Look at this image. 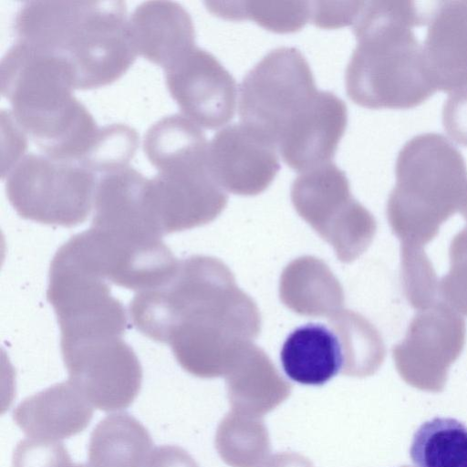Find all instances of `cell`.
Here are the masks:
<instances>
[{"label":"cell","instance_id":"1","mask_svg":"<svg viewBox=\"0 0 467 467\" xmlns=\"http://www.w3.org/2000/svg\"><path fill=\"white\" fill-rule=\"evenodd\" d=\"M130 314L141 334L168 344L184 370L205 379L224 376L261 330L254 301L224 263L206 255L179 261L164 283L137 292Z\"/></svg>","mask_w":467,"mask_h":467},{"label":"cell","instance_id":"2","mask_svg":"<svg viewBox=\"0 0 467 467\" xmlns=\"http://www.w3.org/2000/svg\"><path fill=\"white\" fill-rule=\"evenodd\" d=\"M428 13L410 0L362 2L352 24L357 45L345 73L351 100L369 109H405L437 90L413 31L427 24Z\"/></svg>","mask_w":467,"mask_h":467},{"label":"cell","instance_id":"3","mask_svg":"<svg viewBox=\"0 0 467 467\" xmlns=\"http://www.w3.org/2000/svg\"><path fill=\"white\" fill-rule=\"evenodd\" d=\"M16 41L56 54L72 67L76 88L119 79L138 56L124 1H29L17 11Z\"/></svg>","mask_w":467,"mask_h":467},{"label":"cell","instance_id":"4","mask_svg":"<svg viewBox=\"0 0 467 467\" xmlns=\"http://www.w3.org/2000/svg\"><path fill=\"white\" fill-rule=\"evenodd\" d=\"M0 87L16 124L48 157L78 158L99 130L72 93V67L56 54L16 41L1 59Z\"/></svg>","mask_w":467,"mask_h":467},{"label":"cell","instance_id":"5","mask_svg":"<svg viewBox=\"0 0 467 467\" xmlns=\"http://www.w3.org/2000/svg\"><path fill=\"white\" fill-rule=\"evenodd\" d=\"M386 213L400 247L423 248L459 211L467 188L462 152L442 134L420 133L400 150Z\"/></svg>","mask_w":467,"mask_h":467},{"label":"cell","instance_id":"6","mask_svg":"<svg viewBox=\"0 0 467 467\" xmlns=\"http://www.w3.org/2000/svg\"><path fill=\"white\" fill-rule=\"evenodd\" d=\"M239 95L241 122L276 147L311 119L322 90L317 88L303 54L282 47L271 50L246 73Z\"/></svg>","mask_w":467,"mask_h":467},{"label":"cell","instance_id":"7","mask_svg":"<svg viewBox=\"0 0 467 467\" xmlns=\"http://www.w3.org/2000/svg\"><path fill=\"white\" fill-rule=\"evenodd\" d=\"M5 178L7 199L22 218L72 227L85 222L93 208L98 178L78 162L28 153Z\"/></svg>","mask_w":467,"mask_h":467},{"label":"cell","instance_id":"8","mask_svg":"<svg viewBox=\"0 0 467 467\" xmlns=\"http://www.w3.org/2000/svg\"><path fill=\"white\" fill-rule=\"evenodd\" d=\"M297 213L350 263L370 245L377 232L372 213L351 194L346 173L329 161L300 172L291 186Z\"/></svg>","mask_w":467,"mask_h":467},{"label":"cell","instance_id":"9","mask_svg":"<svg viewBox=\"0 0 467 467\" xmlns=\"http://www.w3.org/2000/svg\"><path fill=\"white\" fill-rule=\"evenodd\" d=\"M208 146L193 142L154 162L150 196L163 235L204 225L225 208L228 196L212 171Z\"/></svg>","mask_w":467,"mask_h":467},{"label":"cell","instance_id":"10","mask_svg":"<svg viewBox=\"0 0 467 467\" xmlns=\"http://www.w3.org/2000/svg\"><path fill=\"white\" fill-rule=\"evenodd\" d=\"M466 341L464 318L439 301L419 310L402 341L392 348L394 364L410 386L428 392H441L450 367L461 356Z\"/></svg>","mask_w":467,"mask_h":467},{"label":"cell","instance_id":"11","mask_svg":"<svg viewBox=\"0 0 467 467\" xmlns=\"http://www.w3.org/2000/svg\"><path fill=\"white\" fill-rule=\"evenodd\" d=\"M68 381L103 411L128 408L138 396L142 368L123 337L92 340L61 349Z\"/></svg>","mask_w":467,"mask_h":467},{"label":"cell","instance_id":"12","mask_svg":"<svg viewBox=\"0 0 467 467\" xmlns=\"http://www.w3.org/2000/svg\"><path fill=\"white\" fill-rule=\"evenodd\" d=\"M167 88L183 116L199 127L217 129L234 115L237 85L209 51L195 47L164 69Z\"/></svg>","mask_w":467,"mask_h":467},{"label":"cell","instance_id":"13","mask_svg":"<svg viewBox=\"0 0 467 467\" xmlns=\"http://www.w3.org/2000/svg\"><path fill=\"white\" fill-rule=\"evenodd\" d=\"M276 147L243 122L214 134L208 146L212 171L224 191L251 196L274 181L280 164Z\"/></svg>","mask_w":467,"mask_h":467},{"label":"cell","instance_id":"14","mask_svg":"<svg viewBox=\"0 0 467 467\" xmlns=\"http://www.w3.org/2000/svg\"><path fill=\"white\" fill-rule=\"evenodd\" d=\"M91 226L133 239L162 238L150 196V179L129 166L98 178Z\"/></svg>","mask_w":467,"mask_h":467},{"label":"cell","instance_id":"15","mask_svg":"<svg viewBox=\"0 0 467 467\" xmlns=\"http://www.w3.org/2000/svg\"><path fill=\"white\" fill-rule=\"evenodd\" d=\"M138 55L161 67H171L195 47V30L190 14L173 1H146L129 18Z\"/></svg>","mask_w":467,"mask_h":467},{"label":"cell","instance_id":"16","mask_svg":"<svg viewBox=\"0 0 467 467\" xmlns=\"http://www.w3.org/2000/svg\"><path fill=\"white\" fill-rule=\"evenodd\" d=\"M423 50L437 88L467 87V0L439 1L429 9Z\"/></svg>","mask_w":467,"mask_h":467},{"label":"cell","instance_id":"17","mask_svg":"<svg viewBox=\"0 0 467 467\" xmlns=\"http://www.w3.org/2000/svg\"><path fill=\"white\" fill-rule=\"evenodd\" d=\"M92 405L67 380L25 399L13 411L16 424L29 437L59 441L83 431Z\"/></svg>","mask_w":467,"mask_h":467},{"label":"cell","instance_id":"18","mask_svg":"<svg viewBox=\"0 0 467 467\" xmlns=\"http://www.w3.org/2000/svg\"><path fill=\"white\" fill-rule=\"evenodd\" d=\"M224 377L233 410L252 418L272 410L292 389L266 353L253 342L241 348Z\"/></svg>","mask_w":467,"mask_h":467},{"label":"cell","instance_id":"19","mask_svg":"<svg viewBox=\"0 0 467 467\" xmlns=\"http://www.w3.org/2000/svg\"><path fill=\"white\" fill-rule=\"evenodd\" d=\"M281 301L296 314L330 317L343 309L344 292L329 267L314 256L290 262L280 278Z\"/></svg>","mask_w":467,"mask_h":467},{"label":"cell","instance_id":"20","mask_svg":"<svg viewBox=\"0 0 467 467\" xmlns=\"http://www.w3.org/2000/svg\"><path fill=\"white\" fill-rule=\"evenodd\" d=\"M280 358L286 376L303 385L321 386L343 365L336 334L321 324L295 329L285 339Z\"/></svg>","mask_w":467,"mask_h":467},{"label":"cell","instance_id":"21","mask_svg":"<svg viewBox=\"0 0 467 467\" xmlns=\"http://www.w3.org/2000/svg\"><path fill=\"white\" fill-rule=\"evenodd\" d=\"M152 446L138 420L126 412L110 414L91 432L87 467H144Z\"/></svg>","mask_w":467,"mask_h":467},{"label":"cell","instance_id":"22","mask_svg":"<svg viewBox=\"0 0 467 467\" xmlns=\"http://www.w3.org/2000/svg\"><path fill=\"white\" fill-rule=\"evenodd\" d=\"M342 352V373L352 377L373 375L382 365L386 348L379 330L362 315L342 309L328 319Z\"/></svg>","mask_w":467,"mask_h":467},{"label":"cell","instance_id":"23","mask_svg":"<svg viewBox=\"0 0 467 467\" xmlns=\"http://www.w3.org/2000/svg\"><path fill=\"white\" fill-rule=\"evenodd\" d=\"M415 467H467V426L452 418L421 424L410 449Z\"/></svg>","mask_w":467,"mask_h":467},{"label":"cell","instance_id":"24","mask_svg":"<svg viewBox=\"0 0 467 467\" xmlns=\"http://www.w3.org/2000/svg\"><path fill=\"white\" fill-rule=\"evenodd\" d=\"M208 10L228 20L250 19L265 29L276 33L300 30L311 21L309 1L262 2L233 1L206 2Z\"/></svg>","mask_w":467,"mask_h":467},{"label":"cell","instance_id":"25","mask_svg":"<svg viewBox=\"0 0 467 467\" xmlns=\"http://www.w3.org/2000/svg\"><path fill=\"white\" fill-rule=\"evenodd\" d=\"M220 423L215 444L222 459L234 467H260L269 452L267 431L263 422L252 417L232 415Z\"/></svg>","mask_w":467,"mask_h":467},{"label":"cell","instance_id":"26","mask_svg":"<svg viewBox=\"0 0 467 467\" xmlns=\"http://www.w3.org/2000/svg\"><path fill=\"white\" fill-rule=\"evenodd\" d=\"M138 132L130 126L113 123L99 133L80 164L94 173H106L129 166L139 147Z\"/></svg>","mask_w":467,"mask_h":467},{"label":"cell","instance_id":"27","mask_svg":"<svg viewBox=\"0 0 467 467\" xmlns=\"http://www.w3.org/2000/svg\"><path fill=\"white\" fill-rule=\"evenodd\" d=\"M400 275L404 295L415 309L440 301L439 280L423 248L400 247Z\"/></svg>","mask_w":467,"mask_h":467},{"label":"cell","instance_id":"28","mask_svg":"<svg viewBox=\"0 0 467 467\" xmlns=\"http://www.w3.org/2000/svg\"><path fill=\"white\" fill-rule=\"evenodd\" d=\"M450 269L439 282L440 297L467 316V227L456 234L449 248Z\"/></svg>","mask_w":467,"mask_h":467},{"label":"cell","instance_id":"29","mask_svg":"<svg viewBox=\"0 0 467 467\" xmlns=\"http://www.w3.org/2000/svg\"><path fill=\"white\" fill-rule=\"evenodd\" d=\"M13 467H72L62 442L29 438L20 441L13 453Z\"/></svg>","mask_w":467,"mask_h":467},{"label":"cell","instance_id":"30","mask_svg":"<svg viewBox=\"0 0 467 467\" xmlns=\"http://www.w3.org/2000/svg\"><path fill=\"white\" fill-rule=\"evenodd\" d=\"M363 1L311 2V21L322 28H337L352 25Z\"/></svg>","mask_w":467,"mask_h":467},{"label":"cell","instance_id":"31","mask_svg":"<svg viewBox=\"0 0 467 467\" xmlns=\"http://www.w3.org/2000/svg\"><path fill=\"white\" fill-rule=\"evenodd\" d=\"M441 116L443 127L451 139L467 146V87L449 94Z\"/></svg>","mask_w":467,"mask_h":467},{"label":"cell","instance_id":"32","mask_svg":"<svg viewBox=\"0 0 467 467\" xmlns=\"http://www.w3.org/2000/svg\"><path fill=\"white\" fill-rule=\"evenodd\" d=\"M146 467H199L194 459L182 448L173 445L157 447L150 454Z\"/></svg>","mask_w":467,"mask_h":467},{"label":"cell","instance_id":"33","mask_svg":"<svg viewBox=\"0 0 467 467\" xmlns=\"http://www.w3.org/2000/svg\"><path fill=\"white\" fill-rule=\"evenodd\" d=\"M265 467H313L311 463L302 456L292 453L277 454L273 457Z\"/></svg>","mask_w":467,"mask_h":467},{"label":"cell","instance_id":"34","mask_svg":"<svg viewBox=\"0 0 467 467\" xmlns=\"http://www.w3.org/2000/svg\"><path fill=\"white\" fill-rule=\"evenodd\" d=\"M459 212L462 213L465 221L467 222V188L463 195Z\"/></svg>","mask_w":467,"mask_h":467},{"label":"cell","instance_id":"35","mask_svg":"<svg viewBox=\"0 0 467 467\" xmlns=\"http://www.w3.org/2000/svg\"><path fill=\"white\" fill-rule=\"evenodd\" d=\"M72 467H87L85 466L84 464H81V463H74Z\"/></svg>","mask_w":467,"mask_h":467},{"label":"cell","instance_id":"36","mask_svg":"<svg viewBox=\"0 0 467 467\" xmlns=\"http://www.w3.org/2000/svg\"><path fill=\"white\" fill-rule=\"evenodd\" d=\"M402 467H409V466H402Z\"/></svg>","mask_w":467,"mask_h":467}]
</instances>
